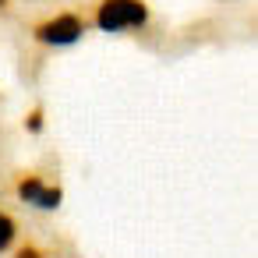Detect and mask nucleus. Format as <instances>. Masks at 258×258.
<instances>
[{"label":"nucleus","instance_id":"1","mask_svg":"<svg viewBox=\"0 0 258 258\" xmlns=\"http://www.w3.org/2000/svg\"><path fill=\"white\" fill-rule=\"evenodd\" d=\"M149 22V8L142 0H103L96 8V25L103 32H124V29H142Z\"/></svg>","mask_w":258,"mask_h":258},{"label":"nucleus","instance_id":"2","mask_svg":"<svg viewBox=\"0 0 258 258\" xmlns=\"http://www.w3.org/2000/svg\"><path fill=\"white\" fill-rule=\"evenodd\" d=\"M85 36V18L78 15H53L36 25V39L43 46H75Z\"/></svg>","mask_w":258,"mask_h":258},{"label":"nucleus","instance_id":"3","mask_svg":"<svg viewBox=\"0 0 258 258\" xmlns=\"http://www.w3.org/2000/svg\"><path fill=\"white\" fill-rule=\"evenodd\" d=\"M15 191H18V198L25 202V205H32V209H43V212H53L57 205H60V198H64V191L60 187H50V184H43L39 177H18V184H15Z\"/></svg>","mask_w":258,"mask_h":258},{"label":"nucleus","instance_id":"4","mask_svg":"<svg viewBox=\"0 0 258 258\" xmlns=\"http://www.w3.org/2000/svg\"><path fill=\"white\" fill-rule=\"evenodd\" d=\"M11 240H15V219L8 212H0V251L11 247Z\"/></svg>","mask_w":258,"mask_h":258},{"label":"nucleus","instance_id":"5","mask_svg":"<svg viewBox=\"0 0 258 258\" xmlns=\"http://www.w3.org/2000/svg\"><path fill=\"white\" fill-rule=\"evenodd\" d=\"M25 127H29L32 135H39V131H43V110H32L29 120H25Z\"/></svg>","mask_w":258,"mask_h":258},{"label":"nucleus","instance_id":"6","mask_svg":"<svg viewBox=\"0 0 258 258\" xmlns=\"http://www.w3.org/2000/svg\"><path fill=\"white\" fill-rule=\"evenodd\" d=\"M18 258H43V254H39L36 247H22V251H18Z\"/></svg>","mask_w":258,"mask_h":258},{"label":"nucleus","instance_id":"7","mask_svg":"<svg viewBox=\"0 0 258 258\" xmlns=\"http://www.w3.org/2000/svg\"><path fill=\"white\" fill-rule=\"evenodd\" d=\"M4 4H8V0H0V8H4Z\"/></svg>","mask_w":258,"mask_h":258}]
</instances>
